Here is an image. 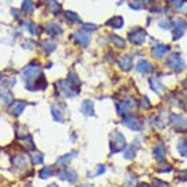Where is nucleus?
Segmentation results:
<instances>
[{
	"label": "nucleus",
	"instance_id": "nucleus-1",
	"mask_svg": "<svg viewBox=\"0 0 187 187\" xmlns=\"http://www.w3.org/2000/svg\"><path fill=\"white\" fill-rule=\"evenodd\" d=\"M111 150H112V153H116V152H120L122 149L126 146V142H124V137L122 135V134L119 133H115L112 135V138H111Z\"/></svg>",
	"mask_w": 187,
	"mask_h": 187
},
{
	"label": "nucleus",
	"instance_id": "nucleus-2",
	"mask_svg": "<svg viewBox=\"0 0 187 187\" xmlns=\"http://www.w3.org/2000/svg\"><path fill=\"white\" fill-rule=\"evenodd\" d=\"M38 74H40V67L30 64V66H28L22 71V79L26 81V83H28V82H30V79H34V77Z\"/></svg>",
	"mask_w": 187,
	"mask_h": 187
},
{
	"label": "nucleus",
	"instance_id": "nucleus-3",
	"mask_svg": "<svg viewBox=\"0 0 187 187\" xmlns=\"http://www.w3.org/2000/svg\"><path fill=\"white\" fill-rule=\"evenodd\" d=\"M26 108V103L25 101H21V100H16L11 104L10 107V113L14 116H19L21 113L23 112V109Z\"/></svg>",
	"mask_w": 187,
	"mask_h": 187
},
{
	"label": "nucleus",
	"instance_id": "nucleus-4",
	"mask_svg": "<svg viewBox=\"0 0 187 187\" xmlns=\"http://www.w3.org/2000/svg\"><path fill=\"white\" fill-rule=\"evenodd\" d=\"M145 37H146V33L141 29H137L134 33L130 34V41L133 44H137V45H141L142 42L145 41Z\"/></svg>",
	"mask_w": 187,
	"mask_h": 187
},
{
	"label": "nucleus",
	"instance_id": "nucleus-5",
	"mask_svg": "<svg viewBox=\"0 0 187 187\" xmlns=\"http://www.w3.org/2000/svg\"><path fill=\"white\" fill-rule=\"evenodd\" d=\"M169 67L171 68H174L175 71H182L183 67H185V63H183V60L180 59V56H178V55H174V56L169 59Z\"/></svg>",
	"mask_w": 187,
	"mask_h": 187
},
{
	"label": "nucleus",
	"instance_id": "nucleus-6",
	"mask_svg": "<svg viewBox=\"0 0 187 187\" xmlns=\"http://www.w3.org/2000/svg\"><path fill=\"white\" fill-rule=\"evenodd\" d=\"M59 176L62 178V179L67 180V182H75V179H77V174H75L74 171H71V169H64V171L59 172Z\"/></svg>",
	"mask_w": 187,
	"mask_h": 187
},
{
	"label": "nucleus",
	"instance_id": "nucleus-7",
	"mask_svg": "<svg viewBox=\"0 0 187 187\" xmlns=\"http://www.w3.org/2000/svg\"><path fill=\"white\" fill-rule=\"evenodd\" d=\"M185 29H186V23H185V21H182V19H178V21L175 22V36H174V38H175V40L179 38V37L183 34Z\"/></svg>",
	"mask_w": 187,
	"mask_h": 187
},
{
	"label": "nucleus",
	"instance_id": "nucleus-8",
	"mask_svg": "<svg viewBox=\"0 0 187 187\" xmlns=\"http://www.w3.org/2000/svg\"><path fill=\"white\" fill-rule=\"evenodd\" d=\"M45 30L48 31L51 36H56V34H60L62 33V28H60L59 25H56V23H53V22H51L48 26L45 28Z\"/></svg>",
	"mask_w": 187,
	"mask_h": 187
},
{
	"label": "nucleus",
	"instance_id": "nucleus-9",
	"mask_svg": "<svg viewBox=\"0 0 187 187\" xmlns=\"http://www.w3.org/2000/svg\"><path fill=\"white\" fill-rule=\"evenodd\" d=\"M75 38L77 41H79L83 46H86L89 44V33H85V31H77L75 33Z\"/></svg>",
	"mask_w": 187,
	"mask_h": 187
},
{
	"label": "nucleus",
	"instance_id": "nucleus-10",
	"mask_svg": "<svg viewBox=\"0 0 187 187\" xmlns=\"http://www.w3.org/2000/svg\"><path fill=\"white\" fill-rule=\"evenodd\" d=\"M124 124L127 126V127L133 128V130H139V128H141V123H139V122L137 120V119H133V118L126 119V120H124Z\"/></svg>",
	"mask_w": 187,
	"mask_h": 187
},
{
	"label": "nucleus",
	"instance_id": "nucleus-11",
	"mask_svg": "<svg viewBox=\"0 0 187 187\" xmlns=\"http://www.w3.org/2000/svg\"><path fill=\"white\" fill-rule=\"evenodd\" d=\"M119 64H120V67L123 70H130L131 67H133V60H131L130 56H124V57H122L120 59Z\"/></svg>",
	"mask_w": 187,
	"mask_h": 187
},
{
	"label": "nucleus",
	"instance_id": "nucleus-12",
	"mask_svg": "<svg viewBox=\"0 0 187 187\" xmlns=\"http://www.w3.org/2000/svg\"><path fill=\"white\" fill-rule=\"evenodd\" d=\"M108 25L112 26V28H115V29L122 28V26H123V18H122V16H115V18H112V19L108 21Z\"/></svg>",
	"mask_w": 187,
	"mask_h": 187
},
{
	"label": "nucleus",
	"instance_id": "nucleus-13",
	"mask_svg": "<svg viewBox=\"0 0 187 187\" xmlns=\"http://www.w3.org/2000/svg\"><path fill=\"white\" fill-rule=\"evenodd\" d=\"M150 64H149V62H146V60H141V62L138 63V71L141 72H149L150 71Z\"/></svg>",
	"mask_w": 187,
	"mask_h": 187
},
{
	"label": "nucleus",
	"instance_id": "nucleus-14",
	"mask_svg": "<svg viewBox=\"0 0 187 187\" xmlns=\"http://www.w3.org/2000/svg\"><path fill=\"white\" fill-rule=\"evenodd\" d=\"M48 10L51 11L52 14H57V11L60 10V6L57 4L56 2H53V0H49L48 2Z\"/></svg>",
	"mask_w": 187,
	"mask_h": 187
},
{
	"label": "nucleus",
	"instance_id": "nucleus-15",
	"mask_svg": "<svg viewBox=\"0 0 187 187\" xmlns=\"http://www.w3.org/2000/svg\"><path fill=\"white\" fill-rule=\"evenodd\" d=\"M82 111L86 115H93V104L90 101H85L82 105Z\"/></svg>",
	"mask_w": 187,
	"mask_h": 187
},
{
	"label": "nucleus",
	"instance_id": "nucleus-16",
	"mask_svg": "<svg viewBox=\"0 0 187 187\" xmlns=\"http://www.w3.org/2000/svg\"><path fill=\"white\" fill-rule=\"evenodd\" d=\"M14 164H15L16 167H19V168H22V167H25V163H26V160H25V157L22 156V154H19V156H16V157H14Z\"/></svg>",
	"mask_w": 187,
	"mask_h": 187
},
{
	"label": "nucleus",
	"instance_id": "nucleus-17",
	"mask_svg": "<svg viewBox=\"0 0 187 187\" xmlns=\"http://www.w3.org/2000/svg\"><path fill=\"white\" fill-rule=\"evenodd\" d=\"M31 161H33V164H40V163H42V154L38 153V152L33 153L31 154Z\"/></svg>",
	"mask_w": 187,
	"mask_h": 187
},
{
	"label": "nucleus",
	"instance_id": "nucleus-18",
	"mask_svg": "<svg viewBox=\"0 0 187 187\" xmlns=\"http://www.w3.org/2000/svg\"><path fill=\"white\" fill-rule=\"evenodd\" d=\"M165 51H167V46L165 45H157L156 48H154V53L157 55V57H161L163 55H164Z\"/></svg>",
	"mask_w": 187,
	"mask_h": 187
},
{
	"label": "nucleus",
	"instance_id": "nucleus-19",
	"mask_svg": "<svg viewBox=\"0 0 187 187\" xmlns=\"http://www.w3.org/2000/svg\"><path fill=\"white\" fill-rule=\"evenodd\" d=\"M40 175H41V178H49L52 175V168L51 167H44L41 172H40Z\"/></svg>",
	"mask_w": 187,
	"mask_h": 187
},
{
	"label": "nucleus",
	"instance_id": "nucleus-20",
	"mask_svg": "<svg viewBox=\"0 0 187 187\" xmlns=\"http://www.w3.org/2000/svg\"><path fill=\"white\" fill-rule=\"evenodd\" d=\"M29 30H30L31 33L34 34V36H38V34H41V28H40V26H37V25H33V23L29 26Z\"/></svg>",
	"mask_w": 187,
	"mask_h": 187
},
{
	"label": "nucleus",
	"instance_id": "nucleus-21",
	"mask_svg": "<svg viewBox=\"0 0 187 187\" xmlns=\"http://www.w3.org/2000/svg\"><path fill=\"white\" fill-rule=\"evenodd\" d=\"M56 48V44L52 41H45L44 42V49H46V52H52L53 49Z\"/></svg>",
	"mask_w": 187,
	"mask_h": 187
},
{
	"label": "nucleus",
	"instance_id": "nucleus-22",
	"mask_svg": "<svg viewBox=\"0 0 187 187\" xmlns=\"http://www.w3.org/2000/svg\"><path fill=\"white\" fill-rule=\"evenodd\" d=\"M31 6H33V2H31V0H23L22 10L23 11H30L31 10Z\"/></svg>",
	"mask_w": 187,
	"mask_h": 187
},
{
	"label": "nucleus",
	"instance_id": "nucleus-23",
	"mask_svg": "<svg viewBox=\"0 0 187 187\" xmlns=\"http://www.w3.org/2000/svg\"><path fill=\"white\" fill-rule=\"evenodd\" d=\"M66 16H67L68 19H71V21H74V22H79V16H78L75 13H72V11H67V13H66Z\"/></svg>",
	"mask_w": 187,
	"mask_h": 187
},
{
	"label": "nucleus",
	"instance_id": "nucleus-24",
	"mask_svg": "<svg viewBox=\"0 0 187 187\" xmlns=\"http://www.w3.org/2000/svg\"><path fill=\"white\" fill-rule=\"evenodd\" d=\"M111 40H112V41L115 42L118 46H122V48L124 46V40H122L120 37H118V36H112V38H111Z\"/></svg>",
	"mask_w": 187,
	"mask_h": 187
},
{
	"label": "nucleus",
	"instance_id": "nucleus-25",
	"mask_svg": "<svg viewBox=\"0 0 187 187\" xmlns=\"http://www.w3.org/2000/svg\"><path fill=\"white\" fill-rule=\"evenodd\" d=\"M163 153H164V152H163V146H161V145H159L156 149H154V154H156L157 159H161V157H163Z\"/></svg>",
	"mask_w": 187,
	"mask_h": 187
},
{
	"label": "nucleus",
	"instance_id": "nucleus-26",
	"mask_svg": "<svg viewBox=\"0 0 187 187\" xmlns=\"http://www.w3.org/2000/svg\"><path fill=\"white\" fill-rule=\"evenodd\" d=\"M52 113H53V118L56 119L57 122H62V116H60V112L56 109V108H52Z\"/></svg>",
	"mask_w": 187,
	"mask_h": 187
},
{
	"label": "nucleus",
	"instance_id": "nucleus-27",
	"mask_svg": "<svg viewBox=\"0 0 187 187\" xmlns=\"http://www.w3.org/2000/svg\"><path fill=\"white\" fill-rule=\"evenodd\" d=\"M85 29H87V30H96V26H93V25H85Z\"/></svg>",
	"mask_w": 187,
	"mask_h": 187
},
{
	"label": "nucleus",
	"instance_id": "nucleus-28",
	"mask_svg": "<svg viewBox=\"0 0 187 187\" xmlns=\"http://www.w3.org/2000/svg\"><path fill=\"white\" fill-rule=\"evenodd\" d=\"M49 187H57L56 185H51V186H49Z\"/></svg>",
	"mask_w": 187,
	"mask_h": 187
},
{
	"label": "nucleus",
	"instance_id": "nucleus-29",
	"mask_svg": "<svg viewBox=\"0 0 187 187\" xmlns=\"http://www.w3.org/2000/svg\"><path fill=\"white\" fill-rule=\"evenodd\" d=\"M82 187H87V186H82Z\"/></svg>",
	"mask_w": 187,
	"mask_h": 187
}]
</instances>
